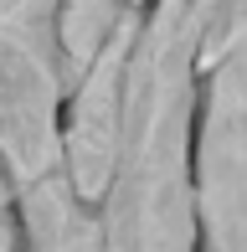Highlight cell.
<instances>
[{"instance_id": "obj_1", "label": "cell", "mask_w": 247, "mask_h": 252, "mask_svg": "<svg viewBox=\"0 0 247 252\" xmlns=\"http://www.w3.org/2000/svg\"><path fill=\"white\" fill-rule=\"evenodd\" d=\"M211 0H144L98 196L103 252H196V113Z\"/></svg>"}, {"instance_id": "obj_2", "label": "cell", "mask_w": 247, "mask_h": 252, "mask_svg": "<svg viewBox=\"0 0 247 252\" xmlns=\"http://www.w3.org/2000/svg\"><path fill=\"white\" fill-rule=\"evenodd\" d=\"M196 252H247V0H211L196 113Z\"/></svg>"}, {"instance_id": "obj_3", "label": "cell", "mask_w": 247, "mask_h": 252, "mask_svg": "<svg viewBox=\"0 0 247 252\" xmlns=\"http://www.w3.org/2000/svg\"><path fill=\"white\" fill-rule=\"evenodd\" d=\"M16 216H21L16 252H103L98 206L72 190L67 170L16 186Z\"/></svg>"}, {"instance_id": "obj_4", "label": "cell", "mask_w": 247, "mask_h": 252, "mask_svg": "<svg viewBox=\"0 0 247 252\" xmlns=\"http://www.w3.org/2000/svg\"><path fill=\"white\" fill-rule=\"evenodd\" d=\"M21 242V216H16V186L5 175V159H0V252H16Z\"/></svg>"}]
</instances>
